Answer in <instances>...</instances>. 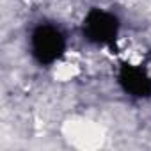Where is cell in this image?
Returning a JSON list of instances; mask_svg holds the SVG:
<instances>
[{
  "instance_id": "obj_2",
  "label": "cell",
  "mask_w": 151,
  "mask_h": 151,
  "mask_svg": "<svg viewBox=\"0 0 151 151\" xmlns=\"http://www.w3.org/2000/svg\"><path fill=\"white\" fill-rule=\"evenodd\" d=\"M84 36L89 43L105 46L114 43L117 36V20L110 13L94 9L84 20Z\"/></svg>"
},
{
  "instance_id": "obj_1",
  "label": "cell",
  "mask_w": 151,
  "mask_h": 151,
  "mask_svg": "<svg viewBox=\"0 0 151 151\" xmlns=\"http://www.w3.org/2000/svg\"><path fill=\"white\" fill-rule=\"evenodd\" d=\"M66 45L68 41L64 32L53 23H37L27 37L29 53L41 68H52L59 64L66 53Z\"/></svg>"
},
{
  "instance_id": "obj_3",
  "label": "cell",
  "mask_w": 151,
  "mask_h": 151,
  "mask_svg": "<svg viewBox=\"0 0 151 151\" xmlns=\"http://www.w3.org/2000/svg\"><path fill=\"white\" fill-rule=\"evenodd\" d=\"M119 84L130 96H151V75L140 64H124L119 73Z\"/></svg>"
}]
</instances>
